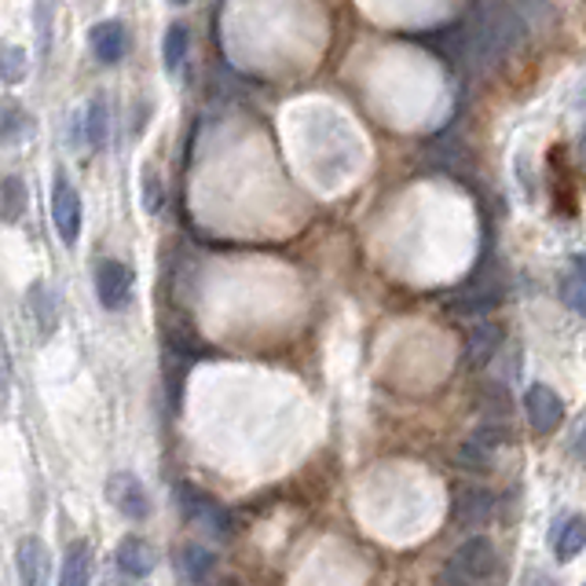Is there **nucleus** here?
<instances>
[{
    "mask_svg": "<svg viewBox=\"0 0 586 586\" xmlns=\"http://www.w3.org/2000/svg\"><path fill=\"white\" fill-rule=\"evenodd\" d=\"M502 297V283L496 279V275L480 271L473 283H466V290L451 301V312L458 316H480L488 312V308H496Z\"/></svg>",
    "mask_w": 586,
    "mask_h": 586,
    "instance_id": "9",
    "label": "nucleus"
},
{
    "mask_svg": "<svg viewBox=\"0 0 586 586\" xmlns=\"http://www.w3.org/2000/svg\"><path fill=\"white\" fill-rule=\"evenodd\" d=\"M491 455H496V447L480 440L477 433L469 436V440H466L462 447H458V462H462V466H469V469H484V466L491 462Z\"/></svg>",
    "mask_w": 586,
    "mask_h": 586,
    "instance_id": "23",
    "label": "nucleus"
},
{
    "mask_svg": "<svg viewBox=\"0 0 586 586\" xmlns=\"http://www.w3.org/2000/svg\"><path fill=\"white\" fill-rule=\"evenodd\" d=\"M550 546H554L557 561L579 557L586 550V516H579V513L565 516V521L554 528V535H550Z\"/></svg>",
    "mask_w": 586,
    "mask_h": 586,
    "instance_id": "13",
    "label": "nucleus"
},
{
    "mask_svg": "<svg viewBox=\"0 0 586 586\" xmlns=\"http://www.w3.org/2000/svg\"><path fill=\"white\" fill-rule=\"evenodd\" d=\"M496 572H499V554L491 546V539L473 535L444 565V586H491Z\"/></svg>",
    "mask_w": 586,
    "mask_h": 586,
    "instance_id": "2",
    "label": "nucleus"
},
{
    "mask_svg": "<svg viewBox=\"0 0 586 586\" xmlns=\"http://www.w3.org/2000/svg\"><path fill=\"white\" fill-rule=\"evenodd\" d=\"M579 147H583V155H586V129H583V140H579Z\"/></svg>",
    "mask_w": 586,
    "mask_h": 586,
    "instance_id": "28",
    "label": "nucleus"
},
{
    "mask_svg": "<svg viewBox=\"0 0 586 586\" xmlns=\"http://www.w3.org/2000/svg\"><path fill=\"white\" fill-rule=\"evenodd\" d=\"M524 26H528L524 15L510 0H473L462 22L436 33V38H440L436 55H444V60H451V63H462L466 71H473V74H488L521 49Z\"/></svg>",
    "mask_w": 586,
    "mask_h": 586,
    "instance_id": "1",
    "label": "nucleus"
},
{
    "mask_svg": "<svg viewBox=\"0 0 586 586\" xmlns=\"http://www.w3.org/2000/svg\"><path fill=\"white\" fill-rule=\"evenodd\" d=\"M107 499L114 510L121 516H129V521H147V516H151V496H147V488L140 484V477H132V473H114L107 480Z\"/></svg>",
    "mask_w": 586,
    "mask_h": 586,
    "instance_id": "5",
    "label": "nucleus"
},
{
    "mask_svg": "<svg viewBox=\"0 0 586 586\" xmlns=\"http://www.w3.org/2000/svg\"><path fill=\"white\" fill-rule=\"evenodd\" d=\"M169 4H188V0H169Z\"/></svg>",
    "mask_w": 586,
    "mask_h": 586,
    "instance_id": "29",
    "label": "nucleus"
},
{
    "mask_svg": "<svg viewBox=\"0 0 586 586\" xmlns=\"http://www.w3.org/2000/svg\"><path fill=\"white\" fill-rule=\"evenodd\" d=\"M561 297H565L579 316H586V253L572 257V271H568L565 286H561Z\"/></svg>",
    "mask_w": 586,
    "mask_h": 586,
    "instance_id": "18",
    "label": "nucleus"
},
{
    "mask_svg": "<svg viewBox=\"0 0 586 586\" xmlns=\"http://www.w3.org/2000/svg\"><path fill=\"white\" fill-rule=\"evenodd\" d=\"M88 579H92V546L88 543H71L63 554L60 586H88Z\"/></svg>",
    "mask_w": 586,
    "mask_h": 586,
    "instance_id": "16",
    "label": "nucleus"
},
{
    "mask_svg": "<svg viewBox=\"0 0 586 586\" xmlns=\"http://www.w3.org/2000/svg\"><path fill=\"white\" fill-rule=\"evenodd\" d=\"M576 107H579V110H586V82H583V85H579V92H576Z\"/></svg>",
    "mask_w": 586,
    "mask_h": 586,
    "instance_id": "27",
    "label": "nucleus"
},
{
    "mask_svg": "<svg viewBox=\"0 0 586 586\" xmlns=\"http://www.w3.org/2000/svg\"><path fill=\"white\" fill-rule=\"evenodd\" d=\"M524 22H539V26H546L550 19H554V11H550L546 0H524Z\"/></svg>",
    "mask_w": 586,
    "mask_h": 586,
    "instance_id": "25",
    "label": "nucleus"
},
{
    "mask_svg": "<svg viewBox=\"0 0 586 586\" xmlns=\"http://www.w3.org/2000/svg\"><path fill=\"white\" fill-rule=\"evenodd\" d=\"M499 344H502V330L496 323H477L469 330V341H466V363L469 366H484L499 355Z\"/></svg>",
    "mask_w": 586,
    "mask_h": 586,
    "instance_id": "14",
    "label": "nucleus"
},
{
    "mask_svg": "<svg viewBox=\"0 0 586 586\" xmlns=\"http://www.w3.org/2000/svg\"><path fill=\"white\" fill-rule=\"evenodd\" d=\"M33 136V121L30 114H22V107H15V103H8L4 107V140L8 143H22Z\"/></svg>",
    "mask_w": 586,
    "mask_h": 586,
    "instance_id": "22",
    "label": "nucleus"
},
{
    "mask_svg": "<svg viewBox=\"0 0 586 586\" xmlns=\"http://www.w3.org/2000/svg\"><path fill=\"white\" fill-rule=\"evenodd\" d=\"M82 136L88 147H99L103 136H107V110H103L99 99H92L85 107V118H82Z\"/></svg>",
    "mask_w": 586,
    "mask_h": 586,
    "instance_id": "20",
    "label": "nucleus"
},
{
    "mask_svg": "<svg viewBox=\"0 0 586 586\" xmlns=\"http://www.w3.org/2000/svg\"><path fill=\"white\" fill-rule=\"evenodd\" d=\"M213 561H216V557H213V550H205V546H199V543H191V546H183V550H180V561H177V565H180V572H183V579L199 586V583H205V579L213 576Z\"/></svg>",
    "mask_w": 586,
    "mask_h": 586,
    "instance_id": "17",
    "label": "nucleus"
},
{
    "mask_svg": "<svg viewBox=\"0 0 586 586\" xmlns=\"http://www.w3.org/2000/svg\"><path fill=\"white\" fill-rule=\"evenodd\" d=\"M524 411H528V425H532L535 433H554L561 418H565V404H561V396L554 393L550 385H532L524 396Z\"/></svg>",
    "mask_w": 586,
    "mask_h": 586,
    "instance_id": "8",
    "label": "nucleus"
},
{
    "mask_svg": "<svg viewBox=\"0 0 586 586\" xmlns=\"http://www.w3.org/2000/svg\"><path fill=\"white\" fill-rule=\"evenodd\" d=\"M114 565H118L129 579H147L158 565V554L147 539L129 535V539H121L118 550H114Z\"/></svg>",
    "mask_w": 586,
    "mask_h": 586,
    "instance_id": "11",
    "label": "nucleus"
},
{
    "mask_svg": "<svg viewBox=\"0 0 586 586\" xmlns=\"http://www.w3.org/2000/svg\"><path fill=\"white\" fill-rule=\"evenodd\" d=\"M188 41H191V33L183 22H172V26L166 30V71L169 74H180L183 71V63H188Z\"/></svg>",
    "mask_w": 586,
    "mask_h": 586,
    "instance_id": "19",
    "label": "nucleus"
},
{
    "mask_svg": "<svg viewBox=\"0 0 586 586\" xmlns=\"http://www.w3.org/2000/svg\"><path fill=\"white\" fill-rule=\"evenodd\" d=\"M26 312L33 319V327H38V334L49 341L55 334V327H60V305H55L52 290L44 283H33L30 294H26Z\"/></svg>",
    "mask_w": 586,
    "mask_h": 586,
    "instance_id": "12",
    "label": "nucleus"
},
{
    "mask_svg": "<svg viewBox=\"0 0 586 586\" xmlns=\"http://www.w3.org/2000/svg\"><path fill=\"white\" fill-rule=\"evenodd\" d=\"M177 499H180V510H183L188 521H194V524L205 528V532H213V535H232V513H227L213 496H205V491L191 488V484H180Z\"/></svg>",
    "mask_w": 586,
    "mask_h": 586,
    "instance_id": "3",
    "label": "nucleus"
},
{
    "mask_svg": "<svg viewBox=\"0 0 586 586\" xmlns=\"http://www.w3.org/2000/svg\"><path fill=\"white\" fill-rule=\"evenodd\" d=\"M92 52H96L99 63H118L125 55V26L118 19H107L99 26H92Z\"/></svg>",
    "mask_w": 586,
    "mask_h": 586,
    "instance_id": "15",
    "label": "nucleus"
},
{
    "mask_svg": "<svg viewBox=\"0 0 586 586\" xmlns=\"http://www.w3.org/2000/svg\"><path fill=\"white\" fill-rule=\"evenodd\" d=\"M491 513H496V496L484 488H462L455 496V524L458 528L477 532V528H484L491 521Z\"/></svg>",
    "mask_w": 586,
    "mask_h": 586,
    "instance_id": "10",
    "label": "nucleus"
},
{
    "mask_svg": "<svg viewBox=\"0 0 586 586\" xmlns=\"http://www.w3.org/2000/svg\"><path fill=\"white\" fill-rule=\"evenodd\" d=\"M96 294H99V305L107 308V312H118V308L129 305V297H132V271H129V264L103 260L99 268H96Z\"/></svg>",
    "mask_w": 586,
    "mask_h": 586,
    "instance_id": "6",
    "label": "nucleus"
},
{
    "mask_svg": "<svg viewBox=\"0 0 586 586\" xmlns=\"http://www.w3.org/2000/svg\"><path fill=\"white\" fill-rule=\"evenodd\" d=\"M572 451H576L579 458H586V422L576 429V440H572Z\"/></svg>",
    "mask_w": 586,
    "mask_h": 586,
    "instance_id": "26",
    "label": "nucleus"
},
{
    "mask_svg": "<svg viewBox=\"0 0 586 586\" xmlns=\"http://www.w3.org/2000/svg\"><path fill=\"white\" fill-rule=\"evenodd\" d=\"M22 71H26V55H22V49H15V44H8L4 49V82L8 85L22 82Z\"/></svg>",
    "mask_w": 586,
    "mask_h": 586,
    "instance_id": "24",
    "label": "nucleus"
},
{
    "mask_svg": "<svg viewBox=\"0 0 586 586\" xmlns=\"http://www.w3.org/2000/svg\"><path fill=\"white\" fill-rule=\"evenodd\" d=\"M52 221L63 243L74 246L77 235H82V194L66 177H55L52 183Z\"/></svg>",
    "mask_w": 586,
    "mask_h": 586,
    "instance_id": "4",
    "label": "nucleus"
},
{
    "mask_svg": "<svg viewBox=\"0 0 586 586\" xmlns=\"http://www.w3.org/2000/svg\"><path fill=\"white\" fill-rule=\"evenodd\" d=\"M19 583L22 586H49L52 583V554L38 535H26L15 550Z\"/></svg>",
    "mask_w": 586,
    "mask_h": 586,
    "instance_id": "7",
    "label": "nucleus"
},
{
    "mask_svg": "<svg viewBox=\"0 0 586 586\" xmlns=\"http://www.w3.org/2000/svg\"><path fill=\"white\" fill-rule=\"evenodd\" d=\"M0 199H4V221L15 224L22 216V205H26V191H22V180L19 177H4V183H0Z\"/></svg>",
    "mask_w": 586,
    "mask_h": 586,
    "instance_id": "21",
    "label": "nucleus"
}]
</instances>
